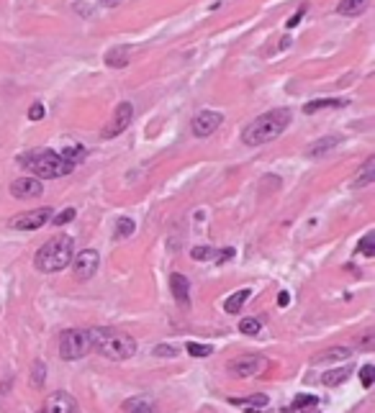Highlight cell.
Listing matches in <instances>:
<instances>
[{
  "mask_svg": "<svg viewBox=\"0 0 375 413\" xmlns=\"http://www.w3.org/2000/svg\"><path fill=\"white\" fill-rule=\"evenodd\" d=\"M288 303H291V295H288V293H280V295H278V306H280V308H286Z\"/></svg>",
  "mask_w": 375,
  "mask_h": 413,
  "instance_id": "38",
  "label": "cell"
},
{
  "mask_svg": "<svg viewBox=\"0 0 375 413\" xmlns=\"http://www.w3.org/2000/svg\"><path fill=\"white\" fill-rule=\"evenodd\" d=\"M358 252H360V255H365V257H375V234H373V231H367L365 236L360 239Z\"/></svg>",
  "mask_w": 375,
  "mask_h": 413,
  "instance_id": "31",
  "label": "cell"
},
{
  "mask_svg": "<svg viewBox=\"0 0 375 413\" xmlns=\"http://www.w3.org/2000/svg\"><path fill=\"white\" fill-rule=\"evenodd\" d=\"M237 255V249L232 246H223V249H216V246H193L191 249V257L193 260H198V262H216V264H223L234 260Z\"/></svg>",
  "mask_w": 375,
  "mask_h": 413,
  "instance_id": "10",
  "label": "cell"
},
{
  "mask_svg": "<svg viewBox=\"0 0 375 413\" xmlns=\"http://www.w3.org/2000/svg\"><path fill=\"white\" fill-rule=\"evenodd\" d=\"M185 352H188L191 357H208V354H214V347H211V344L188 342L185 344Z\"/></svg>",
  "mask_w": 375,
  "mask_h": 413,
  "instance_id": "30",
  "label": "cell"
},
{
  "mask_svg": "<svg viewBox=\"0 0 375 413\" xmlns=\"http://www.w3.org/2000/svg\"><path fill=\"white\" fill-rule=\"evenodd\" d=\"M90 331V347L101 357L111 362H124L136 354V339L119 329H88Z\"/></svg>",
  "mask_w": 375,
  "mask_h": 413,
  "instance_id": "2",
  "label": "cell"
},
{
  "mask_svg": "<svg viewBox=\"0 0 375 413\" xmlns=\"http://www.w3.org/2000/svg\"><path fill=\"white\" fill-rule=\"evenodd\" d=\"M360 382H362V388L370 390L375 382V367L373 365H362V370H360Z\"/></svg>",
  "mask_w": 375,
  "mask_h": 413,
  "instance_id": "32",
  "label": "cell"
},
{
  "mask_svg": "<svg viewBox=\"0 0 375 413\" xmlns=\"http://www.w3.org/2000/svg\"><path fill=\"white\" fill-rule=\"evenodd\" d=\"M136 223L128 218V216H121L119 221H116V231H113V239H128L134 234Z\"/></svg>",
  "mask_w": 375,
  "mask_h": 413,
  "instance_id": "26",
  "label": "cell"
},
{
  "mask_svg": "<svg viewBox=\"0 0 375 413\" xmlns=\"http://www.w3.org/2000/svg\"><path fill=\"white\" fill-rule=\"evenodd\" d=\"M52 208H34V211H26V213H18V216H13L8 221V226L10 229H16V231H36V229H41L44 223L52 218Z\"/></svg>",
  "mask_w": 375,
  "mask_h": 413,
  "instance_id": "7",
  "label": "cell"
},
{
  "mask_svg": "<svg viewBox=\"0 0 375 413\" xmlns=\"http://www.w3.org/2000/svg\"><path fill=\"white\" fill-rule=\"evenodd\" d=\"M344 105H350L347 98H319V100H309L304 105V113H316L324 108H344Z\"/></svg>",
  "mask_w": 375,
  "mask_h": 413,
  "instance_id": "19",
  "label": "cell"
},
{
  "mask_svg": "<svg viewBox=\"0 0 375 413\" xmlns=\"http://www.w3.org/2000/svg\"><path fill=\"white\" fill-rule=\"evenodd\" d=\"M370 8V0H342L339 6H337V13L339 16H360V13H365Z\"/></svg>",
  "mask_w": 375,
  "mask_h": 413,
  "instance_id": "22",
  "label": "cell"
},
{
  "mask_svg": "<svg viewBox=\"0 0 375 413\" xmlns=\"http://www.w3.org/2000/svg\"><path fill=\"white\" fill-rule=\"evenodd\" d=\"M240 331L244 336H257L260 331H263V321H260V318H242Z\"/></svg>",
  "mask_w": 375,
  "mask_h": 413,
  "instance_id": "29",
  "label": "cell"
},
{
  "mask_svg": "<svg viewBox=\"0 0 375 413\" xmlns=\"http://www.w3.org/2000/svg\"><path fill=\"white\" fill-rule=\"evenodd\" d=\"M41 413H78V400L70 393L57 390L47 398V403L41 405Z\"/></svg>",
  "mask_w": 375,
  "mask_h": 413,
  "instance_id": "12",
  "label": "cell"
},
{
  "mask_svg": "<svg viewBox=\"0 0 375 413\" xmlns=\"http://www.w3.org/2000/svg\"><path fill=\"white\" fill-rule=\"evenodd\" d=\"M98 3H103V6H111V3H119V0H98Z\"/></svg>",
  "mask_w": 375,
  "mask_h": 413,
  "instance_id": "40",
  "label": "cell"
},
{
  "mask_svg": "<svg viewBox=\"0 0 375 413\" xmlns=\"http://www.w3.org/2000/svg\"><path fill=\"white\" fill-rule=\"evenodd\" d=\"M267 367H270V359L263 357V354H242V357L229 362V375L240 377V380H247V377H257V375L267 373Z\"/></svg>",
  "mask_w": 375,
  "mask_h": 413,
  "instance_id": "6",
  "label": "cell"
},
{
  "mask_svg": "<svg viewBox=\"0 0 375 413\" xmlns=\"http://www.w3.org/2000/svg\"><path fill=\"white\" fill-rule=\"evenodd\" d=\"M223 123V116L219 111H200L196 119H193V134L198 139H206L216 131V128Z\"/></svg>",
  "mask_w": 375,
  "mask_h": 413,
  "instance_id": "11",
  "label": "cell"
},
{
  "mask_svg": "<svg viewBox=\"0 0 375 413\" xmlns=\"http://www.w3.org/2000/svg\"><path fill=\"white\" fill-rule=\"evenodd\" d=\"M44 382H47V362H44V359H34L31 385L34 388H44Z\"/></svg>",
  "mask_w": 375,
  "mask_h": 413,
  "instance_id": "24",
  "label": "cell"
},
{
  "mask_svg": "<svg viewBox=\"0 0 375 413\" xmlns=\"http://www.w3.org/2000/svg\"><path fill=\"white\" fill-rule=\"evenodd\" d=\"M170 290H172V298L180 308H188L191 306V280L180 275V272H172L170 275Z\"/></svg>",
  "mask_w": 375,
  "mask_h": 413,
  "instance_id": "14",
  "label": "cell"
},
{
  "mask_svg": "<svg viewBox=\"0 0 375 413\" xmlns=\"http://www.w3.org/2000/svg\"><path fill=\"white\" fill-rule=\"evenodd\" d=\"M75 216H78V211H75V208H67V211H62V213L52 216V221H54V226H64V223L75 221Z\"/></svg>",
  "mask_w": 375,
  "mask_h": 413,
  "instance_id": "33",
  "label": "cell"
},
{
  "mask_svg": "<svg viewBox=\"0 0 375 413\" xmlns=\"http://www.w3.org/2000/svg\"><path fill=\"white\" fill-rule=\"evenodd\" d=\"M126 411L128 413H160L157 408H154L152 400H147V398H134V400H128Z\"/></svg>",
  "mask_w": 375,
  "mask_h": 413,
  "instance_id": "25",
  "label": "cell"
},
{
  "mask_svg": "<svg viewBox=\"0 0 375 413\" xmlns=\"http://www.w3.org/2000/svg\"><path fill=\"white\" fill-rule=\"evenodd\" d=\"M232 405H237V408H244L247 413H263L265 408L270 405V398L263 396V393L249 396V398H232Z\"/></svg>",
  "mask_w": 375,
  "mask_h": 413,
  "instance_id": "16",
  "label": "cell"
},
{
  "mask_svg": "<svg viewBox=\"0 0 375 413\" xmlns=\"http://www.w3.org/2000/svg\"><path fill=\"white\" fill-rule=\"evenodd\" d=\"M350 375H352V367H332L329 373L321 375V382L327 385V388H337V385H342L344 380H350Z\"/></svg>",
  "mask_w": 375,
  "mask_h": 413,
  "instance_id": "20",
  "label": "cell"
},
{
  "mask_svg": "<svg viewBox=\"0 0 375 413\" xmlns=\"http://www.w3.org/2000/svg\"><path fill=\"white\" fill-rule=\"evenodd\" d=\"M306 405H319V398L316 396H298L293 400V411H301Z\"/></svg>",
  "mask_w": 375,
  "mask_h": 413,
  "instance_id": "34",
  "label": "cell"
},
{
  "mask_svg": "<svg viewBox=\"0 0 375 413\" xmlns=\"http://www.w3.org/2000/svg\"><path fill=\"white\" fill-rule=\"evenodd\" d=\"M98 264H101V255H98L96 249H85V252H80L78 257H72L75 280H78V283H88L98 272Z\"/></svg>",
  "mask_w": 375,
  "mask_h": 413,
  "instance_id": "9",
  "label": "cell"
},
{
  "mask_svg": "<svg viewBox=\"0 0 375 413\" xmlns=\"http://www.w3.org/2000/svg\"><path fill=\"white\" fill-rule=\"evenodd\" d=\"M249 295H252V290H249V287H242V290H237L234 295H229V298H226V303H223V310H226L229 316H234V313H240L242 306L247 303Z\"/></svg>",
  "mask_w": 375,
  "mask_h": 413,
  "instance_id": "21",
  "label": "cell"
},
{
  "mask_svg": "<svg viewBox=\"0 0 375 413\" xmlns=\"http://www.w3.org/2000/svg\"><path fill=\"white\" fill-rule=\"evenodd\" d=\"M70 165H78V162H82L85 159V147H80V144H72V147H64L62 151H59Z\"/></svg>",
  "mask_w": 375,
  "mask_h": 413,
  "instance_id": "28",
  "label": "cell"
},
{
  "mask_svg": "<svg viewBox=\"0 0 375 413\" xmlns=\"http://www.w3.org/2000/svg\"><path fill=\"white\" fill-rule=\"evenodd\" d=\"M44 188H41L39 177H18L10 183V195L18 200H29V198H39Z\"/></svg>",
  "mask_w": 375,
  "mask_h": 413,
  "instance_id": "13",
  "label": "cell"
},
{
  "mask_svg": "<svg viewBox=\"0 0 375 413\" xmlns=\"http://www.w3.org/2000/svg\"><path fill=\"white\" fill-rule=\"evenodd\" d=\"M355 350H360V352H373L375 350V329H365V331L355 339Z\"/></svg>",
  "mask_w": 375,
  "mask_h": 413,
  "instance_id": "27",
  "label": "cell"
},
{
  "mask_svg": "<svg viewBox=\"0 0 375 413\" xmlns=\"http://www.w3.org/2000/svg\"><path fill=\"white\" fill-rule=\"evenodd\" d=\"M154 354H157V357H177V350L175 347H172V344H157V347H154Z\"/></svg>",
  "mask_w": 375,
  "mask_h": 413,
  "instance_id": "35",
  "label": "cell"
},
{
  "mask_svg": "<svg viewBox=\"0 0 375 413\" xmlns=\"http://www.w3.org/2000/svg\"><path fill=\"white\" fill-rule=\"evenodd\" d=\"M21 162L26 165L29 172H34L36 177H44V180H57V177L70 175L72 170H75V165H70L59 151H52V149L26 154V157H21Z\"/></svg>",
  "mask_w": 375,
  "mask_h": 413,
  "instance_id": "4",
  "label": "cell"
},
{
  "mask_svg": "<svg viewBox=\"0 0 375 413\" xmlns=\"http://www.w3.org/2000/svg\"><path fill=\"white\" fill-rule=\"evenodd\" d=\"M301 18H304V10H298V13H295L293 18H288V29H293V26H298V21H301Z\"/></svg>",
  "mask_w": 375,
  "mask_h": 413,
  "instance_id": "37",
  "label": "cell"
},
{
  "mask_svg": "<svg viewBox=\"0 0 375 413\" xmlns=\"http://www.w3.org/2000/svg\"><path fill=\"white\" fill-rule=\"evenodd\" d=\"M337 144H342V136H324L319 142L311 144V149H309V157H321V154H327L337 147Z\"/></svg>",
  "mask_w": 375,
  "mask_h": 413,
  "instance_id": "23",
  "label": "cell"
},
{
  "mask_svg": "<svg viewBox=\"0 0 375 413\" xmlns=\"http://www.w3.org/2000/svg\"><path fill=\"white\" fill-rule=\"evenodd\" d=\"M29 119H31V121H41V119H44V105L34 103L31 108H29Z\"/></svg>",
  "mask_w": 375,
  "mask_h": 413,
  "instance_id": "36",
  "label": "cell"
},
{
  "mask_svg": "<svg viewBox=\"0 0 375 413\" xmlns=\"http://www.w3.org/2000/svg\"><path fill=\"white\" fill-rule=\"evenodd\" d=\"M301 413H319V408L316 405H306V408H301Z\"/></svg>",
  "mask_w": 375,
  "mask_h": 413,
  "instance_id": "39",
  "label": "cell"
},
{
  "mask_svg": "<svg viewBox=\"0 0 375 413\" xmlns=\"http://www.w3.org/2000/svg\"><path fill=\"white\" fill-rule=\"evenodd\" d=\"M88 352H93L88 329H67V331H62V336H59V357L64 362L82 359Z\"/></svg>",
  "mask_w": 375,
  "mask_h": 413,
  "instance_id": "5",
  "label": "cell"
},
{
  "mask_svg": "<svg viewBox=\"0 0 375 413\" xmlns=\"http://www.w3.org/2000/svg\"><path fill=\"white\" fill-rule=\"evenodd\" d=\"M128 59H131V47H126V44H119V47H113L105 52L103 62L108 64V67H113V70H121V67H126Z\"/></svg>",
  "mask_w": 375,
  "mask_h": 413,
  "instance_id": "17",
  "label": "cell"
},
{
  "mask_svg": "<svg viewBox=\"0 0 375 413\" xmlns=\"http://www.w3.org/2000/svg\"><path fill=\"white\" fill-rule=\"evenodd\" d=\"M131 121H134V105L128 103V100H121V103L116 105V111H113L111 123L101 131V136H103V139H116L119 134L126 131Z\"/></svg>",
  "mask_w": 375,
  "mask_h": 413,
  "instance_id": "8",
  "label": "cell"
},
{
  "mask_svg": "<svg viewBox=\"0 0 375 413\" xmlns=\"http://www.w3.org/2000/svg\"><path fill=\"white\" fill-rule=\"evenodd\" d=\"M72 257H75V239L67 236V234H57L47 244H41V249L34 257V264L39 272L54 275V272H62L70 267Z\"/></svg>",
  "mask_w": 375,
  "mask_h": 413,
  "instance_id": "3",
  "label": "cell"
},
{
  "mask_svg": "<svg viewBox=\"0 0 375 413\" xmlns=\"http://www.w3.org/2000/svg\"><path fill=\"white\" fill-rule=\"evenodd\" d=\"M375 183V157H367L365 165L360 167V172L355 175V180H352V188L355 190H360V188H367V185Z\"/></svg>",
  "mask_w": 375,
  "mask_h": 413,
  "instance_id": "18",
  "label": "cell"
},
{
  "mask_svg": "<svg viewBox=\"0 0 375 413\" xmlns=\"http://www.w3.org/2000/svg\"><path fill=\"white\" fill-rule=\"evenodd\" d=\"M291 119H293V113L288 111V108H272V111L257 116V119L242 131V142L247 144V147H263V144H267V142H275V139L291 126Z\"/></svg>",
  "mask_w": 375,
  "mask_h": 413,
  "instance_id": "1",
  "label": "cell"
},
{
  "mask_svg": "<svg viewBox=\"0 0 375 413\" xmlns=\"http://www.w3.org/2000/svg\"><path fill=\"white\" fill-rule=\"evenodd\" d=\"M352 357V352L347 347H329L321 354H314L311 365H337V362H347Z\"/></svg>",
  "mask_w": 375,
  "mask_h": 413,
  "instance_id": "15",
  "label": "cell"
}]
</instances>
